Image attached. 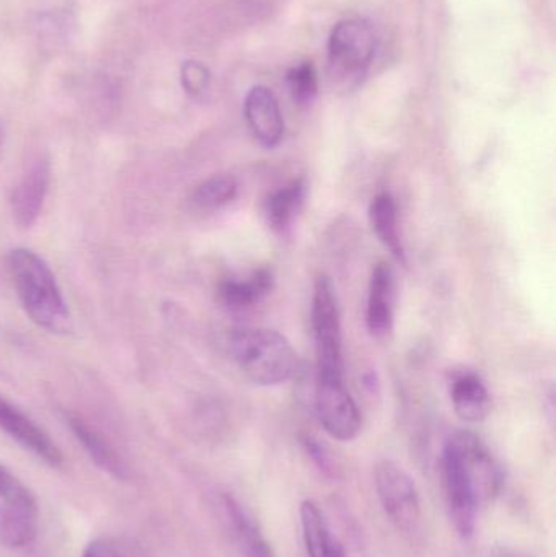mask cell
Wrapping results in <instances>:
<instances>
[{
    "label": "cell",
    "instance_id": "cell-1",
    "mask_svg": "<svg viewBox=\"0 0 556 557\" xmlns=\"http://www.w3.org/2000/svg\"><path fill=\"white\" fill-rule=\"evenodd\" d=\"M443 481L450 520L462 539H470L480 507L502 490V467L475 432L456 431L444 445Z\"/></svg>",
    "mask_w": 556,
    "mask_h": 557
},
{
    "label": "cell",
    "instance_id": "cell-2",
    "mask_svg": "<svg viewBox=\"0 0 556 557\" xmlns=\"http://www.w3.org/2000/svg\"><path fill=\"white\" fill-rule=\"evenodd\" d=\"M7 271L23 310L36 326L55 334L72 330L67 304L42 258L26 248H16L7 257Z\"/></svg>",
    "mask_w": 556,
    "mask_h": 557
},
{
    "label": "cell",
    "instance_id": "cell-3",
    "mask_svg": "<svg viewBox=\"0 0 556 557\" xmlns=\"http://www.w3.org/2000/svg\"><path fill=\"white\" fill-rule=\"evenodd\" d=\"M231 350L242 372L257 385H280L296 370V352L289 341L268 327L235 331Z\"/></svg>",
    "mask_w": 556,
    "mask_h": 557
},
{
    "label": "cell",
    "instance_id": "cell-4",
    "mask_svg": "<svg viewBox=\"0 0 556 557\" xmlns=\"http://www.w3.org/2000/svg\"><path fill=\"white\" fill-rule=\"evenodd\" d=\"M312 327L317 380H343L342 321L332 278L320 274L313 284Z\"/></svg>",
    "mask_w": 556,
    "mask_h": 557
},
{
    "label": "cell",
    "instance_id": "cell-5",
    "mask_svg": "<svg viewBox=\"0 0 556 557\" xmlns=\"http://www.w3.org/2000/svg\"><path fill=\"white\" fill-rule=\"evenodd\" d=\"M39 509L35 494L0 465V545L23 549L38 536Z\"/></svg>",
    "mask_w": 556,
    "mask_h": 557
},
{
    "label": "cell",
    "instance_id": "cell-6",
    "mask_svg": "<svg viewBox=\"0 0 556 557\" xmlns=\"http://www.w3.org/2000/svg\"><path fill=\"white\" fill-rule=\"evenodd\" d=\"M375 493L388 519L410 532L421 519L420 494L413 478L391 460H382L374 470Z\"/></svg>",
    "mask_w": 556,
    "mask_h": 557
},
{
    "label": "cell",
    "instance_id": "cell-7",
    "mask_svg": "<svg viewBox=\"0 0 556 557\" xmlns=\"http://www.w3.org/2000/svg\"><path fill=\"white\" fill-rule=\"evenodd\" d=\"M378 51L374 26L362 18L342 20L329 39V61L343 75H359L369 67Z\"/></svg>",
    "mask_w": 556,
    "mask_h": 557
},
{
    "label": "cell",
    "instance_id": "cell-8",
    "mask_svg": "<svg viewBox=\"0 0 556 557\" xmlns=\"http://www.w3.org/2000/svg\"><path fill=\"white\" fill-rule=\"evenodd\" d=\"M316 414L330 437L351 442L361 432L362 418L343 380H317Z\"/></svg>",
    "mask_w": 556,
    "mask_h": 557
},
{
    "label": "cell",
    "instance_id": "cell-9",
    "mask_svg": "<svg viewBox=\"0 0 556 557\" xmlns=\"http://www.w3.org/2000/svg\"><path fill=\"white\" fill-rule=\"evenodd\" d=\"M0 429L49 467L59 468L64 463L62 451L51 437L3 396H0Z\"/></svg>",
    "mask_w": 556,
    "mask_h": 557
},
{
    "label": "cell",
    "instance_id": "cell-10",
    "mask_svg": "<svg viewBox=\"0 0 556 557\" xmlns=\"http://www.w3.org/2000/svg\"><path fill=\"white\" fill-rule=\"evenodd\" d=\"M245 120L255 139L273 149L284 136V117L273 90L257 85L248 91L244 107Z\"/></svg>",
    "mask_w": 556,
    "mask_h": 557
},
{
    "label": "cell",
    "instance_id": "cell-11",
    "mask_svg": "<svg viewBox=\"0 0 556 557\" xmlns=\"http://www.w3.org/2000/svg\"><path fill=\"white\" fill-rule=\"evenodd\" d=\"M395 274L387 263H379L369 282L366 321L372 336L384 337L394 327Z\"/></svg>",
    "mask_w": 556,
    "mask_h": 557
},
{
    "label": "cell",
    "instance_id": "cell-12",
    "mask_svg": "<svg viewBox=\"0 0 556 557\" xmlns=\"http://www.w3.org/2000/svg\"><path fill=\"white\" fill-rule=\"evenodd\" d=\"M51 169L48 162H36L23 175L12 196V212L16 224L22 228H29L38 221L49 188Z\"/></svg>",
    "mask_w": 556,
    "mask_h": 557
},
{
    "label": "cell",
    "instance_id": "cell-13",
    "mask_svg": "<svg viewBox=\"0 0 556 557\" xmlns=\"http://www.w3.org/2000/svg\"><path fill=\"white\" fill-rule=\"evenodd\" d=\"M454 411L466 422H482L492 409V398L485 383L477 373L464 370L450 382Z\"/></svg>",
    "mask_w": 556,
    "mask_h": 557
},
{
    "label": "cell",
    "instance_id": "cell-14",
    "mask_svg": "<svg viewBox=\"0 0 556 557\" xmlns=\"http://www.w3.org/2000/svg\"><path fill=\"white\" fill-rule=\"evenodd\" d=\"M222 507L231 522L235 540L240 545L242 552L247 557H277L271 548L267 536L261 532L260 523L255 519L250 510L245 509L235 497H222Z\"/></svg>",
    "mask_w": 556,
    "mask_h": 557
},
{
    "label": "cell",
    "instance_id": "cell-15",
    "mask_svg": "<svg viewBox=\"0 0 556 557\" xmlns=\"http://www.w3.org/2000/svg\"><path fill=\"white\" fill-rule=\"evenodd\" d=\"M67 422L69 428L74 432L75 438L81 442L88 457L94 460V463L100 470H103L110 476L116 478V480L126 478V467L121 461L120 455L104 441L103 435L98 434L87 422L82 421L81 418H75V416H69Z\"/></svg>",
    "mask_w": 556,
    "mask_h": 557
},
{
    "label": "cell",
    "instance_id": "cell-16",
    "mask_svg": "<svg viewBox=\"0 0 556 557\" xmlns=\"http://www.w3.org/2000/svg\"><path fill=\"white\" fill-rule=\"evenodd\" d=\"M273 287V274L268 270L255 271L247 278H228L219 287V298L231 310H244L263 300Z\"/></svg>",
    "mask_w": 556,
    "mask_h": 557
},
{
    "label": "cell",
    "instance_id": "cell-17",
    "mask_svg": "<svg viewBox=\"0 0 556 557\" xmlns=\"http://www.w3.org/2000/svg\"><path fill=\"white\" fill-rule=\"evenodd\" d=\"M369 219L379 240L392 251L394 257L404 260L405 251L401 245L400 227H398L397 202L388 193H381L372 199Z\"/></svg>",
    "mask_w": 556,
    "mask_h": 557
},
{
    "label": "cell",
    "instance_id": "cell-18",
    "mask_svg": "<svg viewBox=\"0 0 556 557\" xmlns=\"http://www.w3.org/2000/svg\"><path fill=\"white\" fill-rule=\"evenodd\" d=\"M306 199V183L294 180L274 191L264 202V215L273 231L283 232L293 224Z\"/></svg>",
    "mask_w": 556,
    "mask_h": 557
},
{
    "label": "cell",
    "instance_id": "cell-19",
    "mask_svg": "<svg viewBox=\"0 0 556 557\" xmlns=\"http://www.w3.org/2000/svg\"><path fill=\"white\" fill-rule=\"evenodd\" d=\"M299 516L307 556L329 557L336 539L330 532L322 509L312 499H306L300 504Z\"/></svg>",
    "mask_w": 556,
    "mask_h": 557
},
{
    "label": "cell",
    "instance_id": "cell-20",
    "mask_svg": "<svg viewBox=\"0 0 556 557\" xmlns=\"http://www.w3.org/2000/svg\"><path fill=\"white\" fill-rule=\"evenodd\" d=\"M237 180L232 175H215L202 182L193 195V201L202 209H219L234 201Z\"/></svg>",
    "mask_w": 556,
    "mask_h": 557
},
{
    "label": "cell",
    "instance_id": "cell-21",
    "mask_svg": "<svg viewBox=\"0 0 556 557\" xmlns=\"http://www.w3.org/2000/svg\"><path fill=\"white\" fill-rule=\"evenodd\" d=\"M287 87L296 103L310 104L319 91V78L312 62H300L287 72Z\"/></svg>",
    "mask_w": 556,
    "mask_h": 557
},
{
    "label": "cell",
    "instance_id": "cell-22",
    "mask_svg": "<svg viewBox=\"0 0 556 557\" xmlns=\"http://www.w3.org/2000/svg\"><path fill=\"white\" fill-rule=\"evenodd\" d=\"M211 84V72L198 61H186L182 65V85L186 94L198 97L205 94Z\"/></svg>",
    "mask_w": 556,
    "mask_h": 557
},
{
    "label": "cell",
    "instance_id": "cell-23",
    "mask_svg": "<svg viewBox=\"0 0 556 557\" xmlns=\"http://www.w3.org/2000/svg\"><path fill=\"white\" fill-rule=\"evenodd\" d=\"M82 557H127L126 549L114 539H97L88 543Z\"/></svg>",
    "mask_w": 556,
    "mask_h": 557
},
{
    "label": "cell",
    "instance_id": "cell-24",
    "mask_svg": "<svg viewBox=\"0 0 556 557\" xmlns=\"http://www.w3.org/2000/svg\"><path fill=\"white\" fill-rule=\"evenodd\" d=\"M306 445L307 450H309V454L312 455L313 461L319 465L320 470L325 471V473H330V471L333 470L332 461H330V458L326 457L325 450H323V448L313 441H307Z\"/></svg>",
    "mask_w": 556,
    "mask_h": 557
},
{
    "label": "cell",
    "instance_id": "cell-25",
    "mask_svg": "<svg viewBox=\"0 0 556 557\" xmlns=\"http://www.w3.org/2000/svg\"><path fill=\"white\" fill-rule=\"evenodd\" d=\"M329 557H348L345 552V546L336 540L335 545H333L332 552H330Z\"/></svg>",
    "mask_w": 556,
    "mask_h": 557
}]
</instances>
